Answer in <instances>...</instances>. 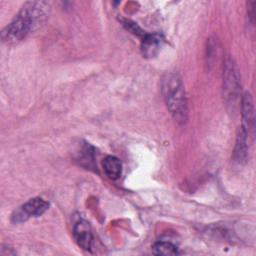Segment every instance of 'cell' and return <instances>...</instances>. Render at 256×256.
Masks as SVG:
<instances>
[{"instance_id":"1","label":"cell","mask_w":256,"mask_h":256,"mask_svg":"<svg viewBox=\"0 0 256 256\" xmlns=\"http://www.w3.org/2000/svg\"><path fill=\"white\" fill-rule=\"evenodd\" d=\"M50 5L44 1L27 2L14 17V19L3 29L2 41L5 43H16L23 40L29 34L39 29L48 19Z\"/></svg>"},{"instance_id":"2","label":"cell","mask_w":256,"mask_h":256,"mask_svg":"<svg viewBox=\"0 0 256 256\" xmlns=\"http://www.w3.org/2000/svg\"><path fill=\"white\" fill-rule=\"evenodd\" d=\"M162 94L173 119L179 124L188 120V103L183 82L178 74H166L162 80Z\"/></svg>"},{"instance_id":"3","label":"cell","mask_w":256,"mask_h":256,"mask_svg":"<svg viewBox=\"0 0 256 256\" xmlns=\"http://www.w3.org/2000/svg\"><path fill=\"white\" fill-rule=\"evenodd\" d=\"M241 77L238 67L233 59L227 58L224 64L223 73V95L225 102L234 108L240 95Z\"/></svg>"},{"instance_id":"4","label":"cell","mask_w":256,"mask_h":256,"mask_svg":"<svg viewBox=\"0 0 256 256\" xmlns=\"http://www.w3.org/2000/svg\"><path fill=\"white\" fill-rule=\"evenodd\" d=\"M49 208V203L42 198H33L22 205L12 216L14 223H21L30 217H38L44 214Z\"/></svg>"},{"instance_id":"5","label":"cell","mask_w":256,"mask_h":256,"mask_svg":"<svg viewBox=\"0 0 256 256\" xmlns=\"http://www.w3.org/2000/svg\"><path fill=\"white\" fill-rule=\"evenodd\" d=\"M241 113H242V128L249 134V136L254 134L255 128V114L253 100L250 93L246 92L241 100Z\"/></svg>"},{"instance_id":"6","label":"cell","mask_w":256,"mask_h":256,"mask_svg":"<svg viewBox=\"0 0 256 256\" xmlns=\"http://www.w3.org/2000/svg\"><path fill=\"white\" fill-rule=\"evenodd\" d=\"M74 238L77 244L84 250H90L92 246V231L89 223L85 220H79L75 226L73 231Z\"/></svg>"},{"instance_id":"7","label":"cell","mask_w":256,"mask_h":256,"mask_svg":"<svg viewBox=\"0 0 256 256\" xmlns=\"http://www.w3.org/2000/svg\"><path fill=\"white\" fill-rule=\"evenodd\" d=\"M249 159V134L241 127L236 138L234 160L238 164H245Z\"/></svg>"},{"instance_id":"8","label":"cell","mask_w":256,"mask_h":256,"mask_svg":"<svg viewBox=\"0 0 256 256\" xmlns=\"http://www.w3.org/2000/svg\"><path fill=\"white\" fill-rule=\"evenodd\" d=\"M164 43V38L160 34H149L146 35L142 41L141 50L142 54L146 58L155 57L160 51Z\"/></svg>"},{"instance_id":"9","label":"cell","mask_w":256,"mask_h":256,"mask_svg":"<svg viewBox=\"0 0 256 256\" xmlns=\"http://www.w3.org/2000/svg\"><path fill=\"white\" fill-rule=\"evenodd\" d=\"M103 169L111 180H117L122 173V163L115 156H107L103 161Z\"/></svg>"},{"instance_id":"10","label":"cell","mask_w":256,"mask_h":256,"mask_svg":"<svg viewBox=\"0 0 256 256\" xmlns=\"http://www.w3.org/2000/svg\"><path fill=\"white\" fill-rule=\"evenodd\" d=\"M152 253L155 255H176L179 252L174 244L167 241H158L152 246Z\"/></svg>"}]
</instances>
